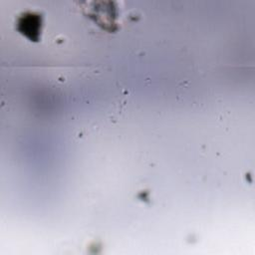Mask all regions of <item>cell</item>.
<instances>
[{"label": "cell", "instance_id": "6da1fadb", "mask_svg": "<svg viewBox=\"0 0 255 255\" xmlns=\"http://www.w3.org/2000/svg\"><path fill=\"white\" fill-rule=\"evenodd\" d=\"M42 17L33 12L25 13L18 20V30L31 41H37L40 37Z\"/></svg>", "mask_w": 255, "mask_h": 255}]
</instances>
